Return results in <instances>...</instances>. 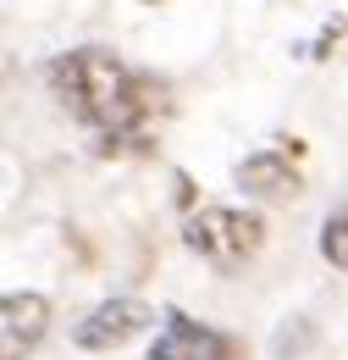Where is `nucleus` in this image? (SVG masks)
I'll return each mask as SVG.
<instances>
[{"instance_id": "1", "label": "nucleus", "mask_w": 348, "mask_h": 360, "mask_svg": "<svg viewBox=\"0 0 348 360\" xmlns=\"http://www.w3.org/2000/svg\"><path fill=\"white\" fill-rule=\"evenodd\" d=\"M50 89L61 94V105H67L83 128H94L105 144L138 139L149 128V117L161 111V89H155L144 72H133L122 56L94 50V45L61 56V61L50 67Z\"/></svg>"}, {"instance_id": "2", "label": "nucleus", "mask_w": 348, "mask_h": 360, "mask_svg": "<svg viewBox=\"0 0 348 360\" xmlns=\"http://www.w3.org/2000/svg\"><path fill=\"white\" fill-rule=\"evenodd\" d=\"M182 244L210 266H243L265 244V222L255 211H238V205H205V211L188 217Z\"/></svg>"}, {"instance_id": "3", "label": "nucleus", "mask_w": 348, "mask_h": 360, "mask_svg": "<svg viewBox=\"0 0 348 360\" xmlns=\"http://www.w3.org/2000/svg\"><path fill=\"white\" fill-rule=\"evenodd\" d=\"M155 327V311L144 300H105L94 316L78 321V349H122L128 338L149 333Z\"/></svg>"}, {"instance_id": "4", "label": "nucleus", "mask_w": 348, "mask_h": 360, "mask_svg": "<svg viewBox=\"0 0 348 360\" xmlns=\"http://www.w3.org/2000/svg\"><path fill=\"white\" fill-rule=\"evenodd\" d=\"M50 327V300L44 294H6L0 300V360H22Z\"/></svg>"}, {"instance_id": "5", "label": "nucleus", "mask_w": 348, "mask_h": 360, "mask_svg": "<svg viewBox=\"0 0 348 360\" xmlns=\"http://www.w3.org/2000/svg\"><path fill=\"white\" fill-rule=\"evenodd\" d=\"M149 360H238V349L210 333V327H199L194 316H166V327H161V338H155V349Z\"/></svg>"}, {"instance_id": "6", "label": "nucleus", "mask_w": 348, "mask_h": 360, "mask_svg": "<svg viewBox=\"0 0 348 360\" xmlns=\"http://www.w3.org/2000/svg\"><path fill=\"white\" fill-rule=\"evenodd\" d=\"M238 183H243V194H255V200H293L304 183H299V167H288V155H276V150H265V155H249L243 167H238Z\"/></svg>"}, {"instance_id": "7", "label": "nucleus", "mask_w": 348, "mask_h": 360, "mask_svg": "<svg viewBox=\"0 0 348 360\" xmlns=\"http://www.w3.org/2000/svg\"><path fill=\"white\" fill-rule=\"evenodd\" d=\"M321 255L337 271H348V217H332V222L321 227Z\"/></svg>"}]
</instances>
